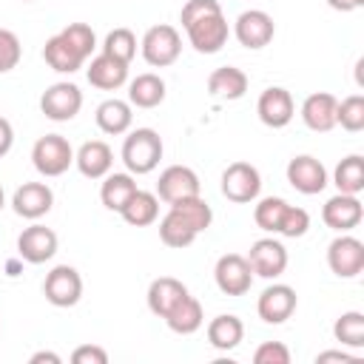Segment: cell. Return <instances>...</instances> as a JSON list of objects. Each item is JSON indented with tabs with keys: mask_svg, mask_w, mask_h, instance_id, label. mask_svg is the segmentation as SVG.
<instances>
[{
	"mask_svg": "<svg viewBox=\"0 0 364 364\" xmlns=\"http://www.w3.org/2000/svg\"><path fill=\"white\" fill-rule=\"evenodd\" d=\"M213 279H216V287L225 296H245L250 290V284H253V270H250V264H247L245 256L225 253V256L216 259Z\"/></svg>",
	"mask_w": 364,
	"mask_h": 364,
	"instance_id": "cell-11",
	"label": "cell"
},
{
	"mask_svg": "<svg viewBox=\"0 0 364 364\" xmlns=\"http://www.w3.org/2000/svg\"><path fill=\"white\" fill-rule=\"evenodd\" d=\"M162 151H165L162 136L154 128H136L122 142V162H125L128 173L145 176V173H151L159 165Z\"/></svg>",
	"mask_w": 364,
	"mask_h": 364,
	"instance_id": "cell-3",
	"label": "cell"
},
{
	"mask_svg": "<svg viewBox=\"0 0 364 364\" xmlns=\"http://www.w3.org/2000/svg\"><path fill=\"white\" fill-rule=\"evenodd\" d=\"M233 34H236L239 46L256 51V48H264V46L273 40L276 23H273V17H270L267 11H262V9H247V11H242V14L236 17Z\"/></svg>",
	"mask_w": 364,
	"mask_h": 364,
	"instance_id": "cell-12",
	"label": "cell"
},
{
	"mask_svg": "<svg viewBox=\"0 0 364 364\" xmlns=\"http://www.w3.org/2000/svg\"><path fill=\"white\" fill-rule=\"evenodd\" d=\"M6 208V193H3V185H0V210Z\"/></svg>",
	"mask_w": 364,
	"mask_h": 364,
	"instance_id": "cell-46",
	"label": "cell"
},
{
	"mask_svg": "<svg viewBox=\"0 0 364 364\" xmlns=\"http://www.w3.org/2000/svg\"><path fill=\"white\" fill-rule=\"evenodd\" d=\"M57 253V233L46 225H31L17 236V256L28 264H43Z\"/></svg>",
	"mask_w": 364,
	"mask_h": 364,
	"instance_id": "cell-18",
	"label": "cell"
},
{
	"mask_svg": "<svg viewBox=\"0 0 364 364\" xmlns=\"http://www.w3.org/2000/svg\"><path fill=\"white\" fill-rule=\"evenodd\" d=\"M327 6H330V9H336V11H341V14H347V11L361 9V6H364V0H327Z\"/></svg>",
	"mask_w": 364,
	"mask_h": 364,
	"instance_id": "cell-44",
	"label": "cell"
},
{
	"mask_svg": "<svg viewBox=\"0 0 364 364\" xmlns=\"http://www.w3.org/2000/svg\"><path fill=\"white\" fill-rule=\"evenodd\" d=\"M182 296H188V287L179 282V279H173V276H159V279H154L151 284H148V310L154 313V316H159V318H165L168 316V310L182 299Z\"/></svg>",
	"mask_w": 364,
	"mask_h": 364,
	"instance_id": "cell-26",
	"label": "cell"
},
{
	"mask_svg": "<svg viewBox=\"0 0 364 364\" xmlns=\"http://www.w3.org/2000/svg\"><path fill=\"white\" fill-rule=\"evenodd\" d=\"M43 60H46L48 68L57 71V74H74V71H80L82 63H85V57H82L63 34H54V37L46 40V46H43Z\"/></svg>",
	"mask_w": 364,
	"mask_h": 364,
	"instance_id": "cell-23",
	"label": "cell"
},
{
	"mask_svg": "<svg viewBox=\"0 0 364 364\" xmlns=\"http://www.w3.org/2000/svg\"><path fill=\"white\" fill-rule=\"evenodd\" d=\"M11 145H14V128L6 117H0V156H6L11 151Z\"/></svg>",
	"mask_w": 364,
	"mask_h": 364,
	"instance_id": "cell-42",
	"label": "cell"
},
{
	"mask_svg": "<svg viewBox=\"0 0 364 364\" xmlns=\"http://www.w3.org/2000/svg\"><path fill=\"white\" fill-rule=\"evenodd\" d=\"M310 228V213L304 208H296V205H287L284 208V216L279 222V233L287 236V239H299L304 236Z\"/></svg>",
	"mask_w": 364,
	"mask_h": 364,
	"instance_id": "cell-38",
	"label": "cell"
},
{
	"mask_svg": "<svg viewBox=\"0 0 364 364\" xmlns=\"http://www.w3.org/2000/svg\"><path fill=\"white\" fill-rule=\"evenodd\" d=\"M74 165L85 179H102L105 173H111L114 165V151L108 148V142L102 139H88L80 145V151L74 154Z\"/></svg>",
	"mask_w": 364,
	"mask_h": 364,
	"instance_id": "cell-21",
	"label": "cell"
},
{
	"mask_svg": "<svg viewBox=\"0 0 364 364\" xmlns=\"http://www.w3.org/2000/svg\"><path fill=\"white\" fill-rule=\"evenodd\" d=\"M256 114L259 119L267 125V128H284L290 125L293 114H296V105H293V97L287 88L282 85H270L259 94V102H256Z\"/></svg>",
	"mask_w": 364,
	"mask_h": 364,
	"instance_id": "cell-17",
	"label": "cell"
},
{
	"mask_svg": "<svg viewBox=\"0 0 364 364\" xmlns=\"http://www.w3.org/2000/svg\"><path fill=\"white\" fill-rule=\"evenodd\" d=\"M296 304H299L296 290L290 284L276 282V284L262 290V296L256 301V313H259V318L264 324H284L296 313Z\"/></svg>",
	"mask_w": 364,
	"mask_h": 364,
	"instance_id": "cell-14",
	"label": "cell"
},
{
	"mask_svg": "<svg viewBox=\"0 0 364 364\" xmlns=\"http://www.w3.org/2000/svg\"><path fill=\"white\" fill-rule=\"evenodd\" d=\"M136 193V179L134 173H105L102 176V188H100V199L108 210L119 213L125 208V202Z\"/></svg>",
	"mask_w": 364,
	"mask_h": 364,
	"instance_id": "cell-30",
	"label": "cell"
},
{
	"mask_svg": "<svg viewBox=\"0 0 364 364\" xmlns=\"http://www.w3.org/2000/svg\"><path fill=\"white\" fill-rule=\"evenodd\" d=\"M71 361L74 364H108V353L100 344H80L71 353Z\"/></svg>",
	"mask_w": 364,
	"mask_h": 364,
	"instance_id": "cell-41",
	"label": "cell"
},
{
	"mask_svg": "<svg viewBox=\"0 0 364 364\" xmlns=\"http://www.w3.org/2000/svg\"><path fill=\"white\" fill-rule=\"evenodd\" d=\"M247 264L253 270V276H262V279H279L284 270H287V250L279 239L273 236H264V239H256L247 250Z\"/></svg>",
	"mask_w": 364,
	"mask_h": 364,
	"instance_id": "cell-10",
	"label": "cell"
},
{
	"mask_svg": "<svg viewBox=\"0 0 364 364\" xmlns=\"http://www.w3.org/2000/svg\"><path fill=\"white\" fill-rule=\"evenodd\" d=\"M85 60L91 57V51L97 48V34H94V28L88 26V23H68L63 31H60Z\"/></svg>",
	"mask_w": 364,
	"mask_h": 364,
	"instance_id": "cell-37",
	"label": "cell"
},
{
	"mask_svg": "<svg viewBox=\"0 0 364 364\" xmlns=\"http://www.w3.org/2000/svg\"><path fill=\"white\" fill-rule=\"evenodd\" d=\"M256 364H290V350L282 341H264L253 353Z\"/></svg>",
	"mask_w": 364,
	"mask_h": 364,
	"instance_id": "cell-40",
	"label": "cell"
},
{
	"mask_svg": "<svg viewBox=\"0 0 364 364\" xmlns=\"http://www.w3.org/2000/svg\"><path fill=\"white\" fill-rule=\"evenodd\" d=\"M287 202L282 196H264L259 199V205L253 208V222L264 230V233H279V222L284 216Z\"/></svg>",
	"mask_w": 364,
	"mask_h": 364,
	"instance_id": "cell-36",
	"label": "cell"
},
{
	"mask_svg": "<svg viewBox=\"0 0 364 364\" xmlns=\"http://www.w3.org/2000/svg\"><path fill=\"white\" fill-rule=\"evenodd\" d=\"M199 193H202V182L196 171L188 165H168L156 179V196L168 205L188 196H199Z\"/></svg>",
	"mask_w": 364,
	"mask_h": 364,
	"instance_id": "cell-13",
	"label": "cell"
},
{
	"mask_svg": "<svg viewBox=\"0 0 364 364\" xmlns=\"http://www.w3.org/2000/svg\"><path fill=\"white\" fill-rule=\"evenodd\" d=\"M336 105L338 100L330 91H316L301 102V122L316 134H327L336 128Z\"/></svg>",
	"mask_w": 364,
	"mask_h": 364,
	"instance_id": "cell-20",
	"label": "cell"
},
{
	"mask_svg": "<svg viewBox=\"0 0 364 364\" xmlns=\"http://www.w3.org/2000/svg\"><path fill=\"white\" fill-rule=\"evenodd\" d=\"M102 54H108V57L131 65V60L136 57V37H134V31L131 28H122V26L114 28V31H108L105 34V43H102Z\"/></svg>",
	"mask_w": 364,
	"mask_h": 364,
	"instance_id": "cell-34",
	"label": "cell"
},
{
	"mask_svg": "<svg viewBox=\"0 0 364 364\" xmlns=\"http://www.w3.org/2000/svg\"><path fill=\"white\" fill-rule=\"evenodd\" d=\"M119 216L134 225V228H145V225H154L156 216H159V196L151 193V191H142L136 188V193L125 202V208L119 210Z\"/></svg>",
	"mask_w": 364,
	"mask_h": 364,
	"instance_id": "cell-31",
	"label": "cell"
},
{
	"mask_svg": "<svg viewBox=\"0 0 364 364\" xmlns=\"http://www.w3.org/2000/svg\"><path fill=\"white\" fill-rule=\"evenodd\" d=\"M321 219H324L327 228H333V230H338V233H347V230H353V228L361 225V219H364V205H361V199L353 196V193H336V196H330V199L324 202Z\"/></svg>",
	"mask_w": 364,
	"mask_h": 364,
	"instance_id": "cell-16",
	"label": "cell"
},
{
	"mask_svg": "<svg viewBox=\"0 0 364 364\" xmlns=\"http://www.w3.org/2000/svg\"><path fill=\"white\" fill-rule=\"evenodd\" d=\"M139 51L145 57L148 65L154 68H168L179 60L182 54V37L173 26L168 23H156L151 26L145 34H142V43H139Z\"/></svg>",
	"mask_w": 364,
	"mask_h": 364,
	"instance_id": "cell-5",
	"label": "cell"
},
{
	"mask_svg": "<svg viewBox=\"0 0 364 364\" xmlns=\"http://www.w3.org/2000/svg\"><path fill=\"white\" fill-rule=\"evenodd\" d=\"M51 205H54V191L46 182H23L11 196L14 213L23 219H31V222L46 216L51 210Z\"/></svg>",
	"mask_w": 364,
	"mask_h": 364,
	"instance_id": "cell-19",
	"label": "cell"
},
{
	"mask_svg": "<svg viewBox=\"0 0 364 364\" xmlns=\"http://www.w3.org/2000/svg\"><path fill=\"white\" fill-rule=\"evenodd\" d=\"M262 191V176L250 162H230L222 171V196L236 202V205H247L253 199H259Z\"/></svg>",
	"mask_w": 364,
	"mask_h": 364,
	"instance_id": "cell-6",
	"label": "cell"
},
{
	"mask_svg": "<svg viewBox=\"0 0 364 364\" xmlns=\"http://www.w3.org/2000/svg\"><path fill=\"white\" fill-rule=\"evenodd\" d=\"M210 222H213V210L202 199V193L188 196V199L171 202L168 213L159 219V239H162V245L182 250V247L193 245V239L202 230H208Z\"/></svg>",
	"mask_w": 364,
	"mask_h": 364,
	"instance_id": "cell-2",
	"label": "cell"
},
{
	"mask_svg": "<svg viewBox=\"0 0 364 364\" xmlns=\"http://www.w3.org/2000/svg\"><path fill=\"white\" fill-rule=\"evenodd\" d=\"M43 296L54 307H74L82 299V276L71 264H57L46 273Z\"/></svg>",
	"mask_w": 364,
	"mask_h": 364,
	"instance_id": "cell-7",
	"label": "cell"
},
{
	"mask_svg": "<svg viewBox=\"0 0 364 364\" xmlns=\"http://www.w3.org/2000/svg\"><path fill=\"white\" fill-rule=\"evenodd\" d=\"M333 336L341 347H350V350H361L364 347V313L358 310H347L336 318L333 324Z\"/></svg>",
	"mask_w": 364,
	"mask_h": 364,
	"instance_id": "cell-33",
	"label": "cell"
},
{
	"mask_svg": "<svg viewBox=\"0 0 364 364\" xmlns=\"http://www.w3.org/2000/svg\"><path fill=\"white\" fill-rule=\"evenodd\" d=\"M208 94L216 100H242L247 94V74L236 65H222L208 77Z\"/></svg>",
	"mask_w": 364,
	"mask_h": 364,
	"instance_id": "cell-25",
	"label": "cell"
},
{
	"mask_svg": "<svg viewBox=\"0 0 364 364\" xmlns=\"http://www.w3.org/2000/svg\"><path fill=\"white\" fill-rule=\"evenodd\" d=\"M242 338H245V324H242L239 316H233V313H222V316L210 318V324H208V341H210L213 350L228 353V350L239 347Z\"/></svg>",
	"mask_w": 364,
	"mask_h": 364,
	"instance_id": "cell-28",
	"label": "cell"
},
{
	"mask_svg": "<svg viewBox=\"0 0 364 364\" xmlns=\"http://www.w3.org/2000/svg\"><path fill=\"white\" fill-rule=\"evenodd\" d=\"M165 324H168V330H171V333H176V336H191V333H196V330L205 324L202 304H199L191 293H188V296H182V299L168 310Z\"/></svg>",
	"mask_w": 364,
	"mask_h": 364,
	"instance_id": "cell-27",
	"label": "cell"
},
{
	"mask_svg": "<svg viewBox=\"0 0 364 364\" xmlns=\"http://www.w3.org/2000/svg\"><path fill=\"white\" fill-rule=\"evenodd\" d=\"M85 77L100 91H117L128 82V63H119V60L100 51L97 57H91V63L85 68Z\"/></svg>",
	"mask_w": 364,
	"mask_h": 364,
	"instance_id": "cell-22",
	"label": "cell"
},
{
	"mask_svg": "<svg viewBox=\"0 0 364 364\" xmlns=\"http://www.w3.org/2000/svg\"><path fill=\"white\" fill-rule=\"evenodd\" d=\"M131 108H134V105H131L128 100H117V97L100 102V105H97V114H94L97 128H100L102 134H111V136L125 134V131L131 128V122H134V111H131Z\"/></svg>",
	"mask_w": 364,
	"mask_h": 364,
	"instance_id": "cell-24",
	"label": "cell"
},
{
	"mask_svg": "<svg viewBox=\"0 0 364 364\" xmlns=\"http://www.w3.org/2000/svg\"><path fill=\"white\" fill-rule=\"evenodd\" d=\"M82 108V91L74 82H54L43 91L40 97V111L43 117L54 119V122H68L80 114Z\"/></svg>",
	"mask_w": 364,
	"mask_h": 364,
	"instance_id": "cell-9",
	"label": "cell"
},
{
	"mask_svg": "<svg viewBox=\"0 0 364 364\" xmlns=\"http://www.w3.org/2000/svg\"><path fill=\"white\" fill-rule=\"evenodd\" d=\"M165 100V80L159 74H136L128 82V102L136 108H156Z\"/></svg>",
	"mask_w": 364,
	"mask_h": 364,
	"instance_id": "cell-29",
	"label": "cell"
},
{
	"mask_svg": "<svg viewBox=\"0 0 364 364\" xmlns=\"http://www.w3.org/2000/svg\"><path fill=\"white\" fill-rule=\"evenodd\" d=\"M23 57V46H20V37L9 28H0V74L17 68Z\"/></svg>",
	"mask_w": 364,
	"mask_h": 364,
	"instance_id": "cell-39",
	"label": "cell"
},
{
	"mask_svg": "<svg viewBox=\"0 0 364 364\" xmlns=\"http://www.w3.org/2000/svg\"><path fill=\"white\" fill-rule=\"evenodd\" d=\"M28 361H31V364H43V361H48V364H60L63 358H60L57 353H51V350H40V353H34Z\"/></svg>",
	"mask_w": 364,
	"mask_h": 364,
	"instance_id": "cell-45",
	"label": "cell"
},
{
	"mask_svg": "<svg viewBox=\"0 0 364 364\" xmlns=\"http://www.w3.org/2000/svg\"><path fill=\"white\" fill-rule=\"evenodd\" d=\"M327 264L338 279H355L364 270V242L341 233L327 245Z\"/></svg>",
	"mask_w": 364,
	"mask_h": 364,
	"instance_id": "cell-8",
	"label": "cell"
},
{
	"mask_svg": "<svg viewBox=\"0 0 364 364\" xmlns=\"http://www.w3.org/2000/svg\"><path fill=\"white\" fill-rule=\"evenodd\" d=\"M336 125H341L350 134H358L364 128V97L350 94L336 105Z\"/></svg>",
	"mask_w": 364,
	"mask_h": 364,
	"instance_id": "cell-35",
	"label": "cell"
},
{
	"mask_svg": "<svg viewBox=\"0 0 364 364\" xmlns=\"http://www.w3.org/2000/svg\"><path fill=\"white\" fill-rule=\"evenodd\" d=\"M31 162H34V171L46 179H54V176H63L71 165H74V148L65 136L60 134H46L34 142L31 148Z\"/></svg>",
	"mask_w": 364,
	"mask_h": 364,
	"instance_id": "cell-4",
	"label": "cell"
},
{
	"mask_svg": "<svg viewBox=\"0 0 364 364\" xmlns=\"http://www.w3.org/2000/svg\"><path fill=\"white\" fill-rule=\"evenodd\" d=\"M287 182H290L299 193L316 196V193H321V191L327 188V168H324L316 156L299 154V156H293V159L287 162Z\"/></svg>",
	"mask_w": 364,
	"mask_h": 364,
	"instance_id": "cell-15",
	"label": "cell"
},
{
	"mask_svg": "<svg viewBox=\"0 0 364 364\" xmlns=\"http://www.w3.org/2000/svg\"><path fill=\"white\" fill-rule=\"evenodd\" d=\"M324 361L353 364V361H355V355H350V353H344V350H324V353H318V355H316V364H324Z\"/></svg>",
	"mask_w": 364,
	"mask_h": 364,
	"instance_id": "cell-43",
	"label": "cell"
},
{
	"mask_svg": "<svg viewBox=\"0 0 364 364\" xmlns=\"http://www.w3.org/2000/svg\"><path fill=\"white\" fill-rule=\"evenodd\" d=\"M333 185L338 188V193H353L358 196L364 191V156L361 154H350L344 156L336 171H333Z\"/></svg>",
	"mask_w": 364,
	"mask_h": 364,
	"instance_id": "cell-32",
	"label": "cell"
},
{
	"mask_svg": "<svg viewBox=\"0 0 364 364\" xmlns=\"http://www.w3.org/2000/svg\"><path fill=\"white\" fill-rule=\"evenodd\" d=\"M179 23L188 34V43L199 54H216L230 37V26L222 14L219 0H188L179 11Z\"/></svg>",
	"mask_w": 364,
	"mask_h": 364,
	"instance_id": "cell-1",
	"label": "cell"
},
{
	"mask_svg": "<svg viewBox=\"0 0 364 364\" xmlns=\"http://www.w3.org/2000/svg\"><path fill=\"white\" fill-rule=\"evenodd\" d=\"M23 3H31V0H23Z\"/></svg>",
	"mask_w": 364,
	"mask_h": 364,
	"instance_id": "cell-47",
	"label": "cell"
}]
</instances>
